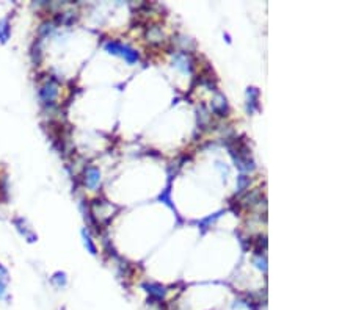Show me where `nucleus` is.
<instances>
[{
	"label": "nucleus",
	"mask_w": 353,
	"mask_h": 310,
	"mask_svg": "<svg viewBox=\"0 0 353 310\" xmlns=\"http://www.w3.org/2000/svg\"><path fill=\"white\" fill-rule=\"evenodd\" d=\"M58 97V86L55 82L49 80L46 82L41 88H39V99L43 101V104L49 105V104H54Z\"/></svg>",
	"instance_id": "2"
},
{
	"label": "nucleus",
	"mask_w": 353,
	"mask_h": 310,
	"mask_svg": "<svg viewBox=\"0 0 353 310\" xmlns=\"http://www.w3.org/2000/svg\"><path fill=\"white\" fill-rule=\"evenodd\" d=\"M82 235H83V242H85V246H86V249L88 251H90L91 254H97V249H96V246H94V243H93V240H91V237L88 235L85 231L82 232Z\"/></svg>",
	"instance_id": "8"
},
{
	"label": "nucleus",
	"mask_w": 353,
	"mask_h": 310,
	"mask_svg": "<svg viewBox=\"0 0 353 310\" xmlns=\"http://www.w3.org/2000/svg\"><path fill=\"white\" fill-rule=\"evenodd\" d=\"M101 182V173H99V169L97 168H86V171H85V184L86 186H90V188H97V185H99Z\"/></svg>",
	"instance_id": "3"
},
{
	"label": "nucleus",
	"mask_w": 353,
	"mask_h": 310,
	"mask_svg": "<svg viewBox=\"0 0 353 310\" xmlns=\"http://www.w3.org/2000/svg\"><path fill=\"white\" fill-rule=\"evenodd\" d=\"M52 282L58 287V288H62V287H65L66 285V282H68V279H66V274L65 273H62V271H58V273H55L54 274V277H52Z\"/></svg>",
	"instance_id": "6"
},
{
	"label": "nucleus",
	"mask_w": 353,
	"mask_h": 310,
	"mask_svg": "<svg viewBox=\"0 0 353 310\" xmlns=\"http://www.w3.org/2000/svg\"><path fill=\"white\" fill-rule=\"evenodd\" d=\"M11 36V25H9L8 17L0 19V43L6 44V41Z\"/></svg>",
	"instance_id": "5"
},
{
	"label": "nucleus",
	"mask_w": 353,
	"mask_h": 310,
	"mask_svg": "<svg viewBox=\"0 0 353 310\" xmlns=\"http://www.w3.org/2000/svg\"><path fill=\"white\" fill-rule=\"evenodd\" d=\"M144 288H148V292L157 298H163V295H165V288L160 285H144Z\"/></svg>",
	"instance_id": "7"
},
{
	"label": "nucleus",
	"mask_w": 353,
	"mask_h": 310,
	"mask_svg": "<svg viewBox=\"0 0 353 310\" xmlns=\"http://www.w3.org/2000/svg\"><path fill=\"white\" fill-rule=\"evenodd\" d=\"M105 51L113 54V55L124 57L129 63H135L137 60H139V54H137L134 49L127 47V46H123L121 43H118V41H109V43H107L105 44Z\"/></svg>",
	"instance_id": "1"
},
{
	"label": "nucleus",
	"mask_w": 353,
	"mask_h": 310,
	"mask_svg": "<svg viewBox=\"0 0 353 310\" xmlns=\"http://www.w3.org/2000/svg\"><path fill=\"white\" fill-rule=\"evenodd\" d=\"M14 226H16V229L19 231V234L24 235L30 243L36 240V235L33 234L32 229H28V227L25 226V221H24L22 218H16V219H14Z\"/></svg>",
	"instance_id": "4"
}]
</instances>
